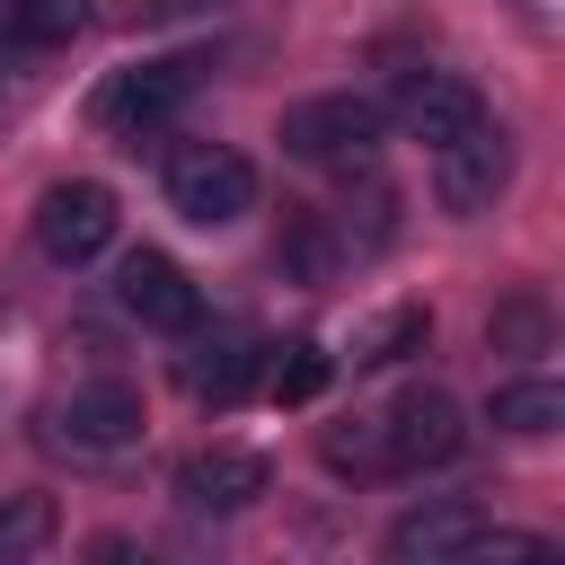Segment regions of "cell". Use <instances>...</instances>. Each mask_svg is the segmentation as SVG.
<instances>
[{
  "mask_svg": "<svg viewBox=\"0 0 565 565\" xmlns=\"http://www.w3.org/2000/svg\"><path fill=\"white\" fill-rule=\"evenodd\" d=\"M388 556L397 565H477V556H547V539L530 530H494L486 512L468 503H424L388 530Z\"/></svg>",
  "mask_w": 565,
  "mask_h": 565,
  "instance_id": "cell-1",
  "label": "cell"
},
{
  "mask_svg": "<svg viewBox=\"0 0 565 565\" xmlns=\"http://www.w3.org/2000/svg\"><path fill=\"white\" fill-rule=\"evenodd\" d=\"M380 132H388V115L371 97H300L282 115V150L309 168H362L380 150Z\"/></svg>",
  "mask_w": 565,
  "mask_h": 565,
  "instance_id": "cell-2",
  "label": "cell"
},
{
  "mask_svg": "<svg viewBox=\"0 0 565 565\" xmlns=\"http://www.w3.org/2000/svg\"><path fill=\"white\" fill-rule=\"evenodd\" d=\"M168 203H177V221H194V230H230V221L256 203V168H247L238 150H221V141H185V150L168 159Z\"/></svg>",
  "mask_w": 565,
  "mask_h": 565,
  "instance_id": "cell-3",
  "label": "cell"
},
{
  "mask_svg": "<svg viewBox=\"0 0 565 565\" xmlns=\"http://www.w3.org/2000/svg\"><path fill=\"white\" fill-rule=\"evenodd\" d=\"M44 441L71 450V459H124V450L141 441V388H124V380L71 388V397L44 415Z\"/></svg>",
  "mask_w": 565,
  "mask_h": 565,
  "instance_id": "cell-4",
  "label": "cell"
},
{
  "mask_svg": "<svg viewBox=\"0 0 565 565\" xmlns=\"http://www.w3.org/2000/svg\"><path fill=\"white\" fill-rule=\"evenodd\" d=\"M512 185V141H503V124H468V132H450L441 150H433V194H441V212H459V221H477V212H494V194Z\"/></svg>",
  "mask_w": 565,
  "mask_h": 565,
  "instance_id": "cell-5",
  "label": "cell"
},
{
  "mask_svg": "<svg viewBox=\"0 0 565 565\" xmlns=\"http://www.w3.org/2000/svg\"><path fill=\"white\" fill-rule=\"evenodd\" d=\"M185 97H194V62H177V53H168V62H124V71L97 88V106H88V115H97L106 132L141 141V132H159Z\"/></svg>",
  "mask_w": 565,
  "mask_h": 565,
  "instance_id": "cell-6",
  "label": "cell"
},
{
  "mask_svg": "<svg viewBox=\"0 0 565 565\" xmlns=\"http://www.w3.org/2000/svg\"><path fill=\"white\" fill-rule=\"evenodd\" d=\"M106 238H115V194H106L97 177L44 185V203H35V247H44L53 265H88V256H106Z\"/></svg>",
  "mask_w": 565,
  "mask_h": 565,
  "instance_id": "cell-7",
  "label": "cell"
},
{
  "mask_svg": "<svg viewBox=\"0 0 565 565\" xmlns=\"http://www.w3.org/2000/svg\"><path fill=\"white\" fill-rule=\"evenodd\" d=\"M459 441H468V424L441 388H406L380 415V468H441V459H459Z\"/></svg>",
  "mask_w": 565,
  "mask_h": 565,
  "instance_id": "cell-8",
  "label": "cell"
},
{
  "mask_svg": "<svg viewBox=\"0 0 565 565\" xmlns=\"http://www.w3.org/2000/svg\"><path fill=\"white\" fill-rule=\"evenodd\" d=\"M115 300H124V318H141V327H159V335H185V327L203 318L185 265L159 256V247H132V256L115 265Z\"/></svg>",
  "mask_w": 565,
  "mask_h": 565,
  "instance_id": "cell-9",
  "label": "cell"
},
{
  "mask_svg": "<svg viewBox=\"0 0 565 565\" xmlns=\"http://www.w3.org/2000/svg\"><path fill=\"white\" fill-rule=\"evenodd\" d=\"M397 132H415V141H450V132H468L477 115H486V97L468 88V79H450V71H406L397 88H388V106H380Z\"/></svg>",
  "mask_w": 565,
  "mask_h": 565,
  "instance_id": "cell-10",
  "label": "cell"
},
{
  "mask_svg": "<svg viewBox=\"0 0 565 565\" xmlns=\"http://www.w3.org/2000/svg\"><path fill=\"white\" fill-rule=\"evenodd\" d=\"M265 486H274V477H265L256 450H194V459L177 468V503H185V512H221V521L247 512Z\"/></svg>",
  "mask_w": 565,
  "mask_h": 565,
  "instance_id": "cell-11",
  "label": "cell"
},
{
  "mask_svg": "<svg viewBox=\"0 0 565 565\" xmlns=\"http://www.w3.org/2000/svg\"><path fill=\"white\" fill-rule=\"evenodd\" d=\"M177 380H185V397H203V406H230V397L256 380V353H247V335H238V327H221V335H203V344L177 362Z\"/></svg>",
  "mask_w": 565,
  "mask_h": 565,
  "instance_id": "cell-12",
  "label": "cell"
},
{
  "mask_svg": "<svg viewBox=\"0 0 565 565\" xmlns=\"http://www.w3.org/2000/svg\"><path fill=\"white\" fill-rule=\"evenodd\" d=\"M486 415H494L503 433H521V441H539V433H556V424H565V388H556V380H503Z\"/></svg>",
  "mask_w": 565,
  "mask_h": 565,
  "instance_id": "cell-13",
  "label": "cell"
},
{
  "mask_svg": "<svg viewBox=\"0 0 565 565\" xmlns=\"http://www.w3.org/2000/svg\"><path fill=\"white\" fill-rule=\"evenodd\" d=\"M318 388H327V353H318L309 335L265 353V397H274V406H300V397H318Z\"/></svg>",
  "mask_w": 565,
  "mask_h": 565,
  "instance_id": "cell-14",
  "label": "cell"
},
{
  "mask_svg": "<svg viewBox=\"0 0 565 565\" xmlns=\"http://www.w3.org/2000/svg\"><path fill=\"white\" fill-rule=\"evenodd\" d=\"M9 26L26 44H71L88 26V0H9Z\"/></svg>",
  "mask_w": 565,
  "mask_h": 565,
  "instance_id": "cell-15",
  "label": "cell"
},
{
  "mask_svg": "<svg viewBox=\"0 0 565 565\" xmlns=\"http://www.w3.org/2000/svg\"><path fill=\"white\" fill-rule=\"evenodd\" d=\"M406 344H424V309H388V318H371V327L353 335V362L380 371V362H397Z\"/></svg>",
  "mask_w": 565,
  "mask_h": 565,
  "instance_id": "cell-16",
  "label": "cell"
},
{
  "mask_svg": "<svg viewBox=\"0 0 565 565\" xmlns=\"http://www.w3.org/2000/svg\"><path fill=\"white\" fill-rule=\"evenodd\" d=\"M44 539H53V503H35V494L0 503V556H35Z\"/></svg>",
  "mask_w": 565,
  "mask_h": 565,
  "instance_id": "cell-17",
  "label": "cell"
},
{
  "mask_svg": "<svg viewBox=\"0 0 565 565\" xmlns=\"http://www.w3.org/2000/svg\"><path fill=\"white\" fill-rule=\"evenodd\" d=\"M335 468H380V415H353V433H327Z\"/></svg>",
  "mask_w": 565,
  "mask_h": 565,
  "instance_id": "cell-18",
  "label": "cell"
},
{
  "mask_svg": "<svg viewBox=\"0 0 565 565\" xmlns=\"http://www.w3.org/2000/svg\"><path fill=\"white\" fill-rule=\"evenodd\" d=\"M494 335H521V344H539V335H547V318L521 300V309H503V318H494Z\"/></svg>",
  "mask_w": 565,
  "mask_h": 565,
  "instance_id": "cell-19",
  "label": "cell"
},
{
  "mask_svg": "<svg viewBox=\"0 0 565 565\" xmlns=\"http://www.w3.org/2000/svg\"><path fill=\"white\" fill-rule=\"evenodd\" d=\"M203 9H221V0H150V18H203Z\"/></svg>",
  "mask_w": 565,
  "mask_h": 565,
  "instance_id": "cell-20",
  "label": "cell"
}]
</instances>
